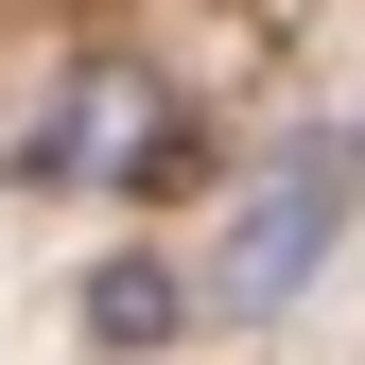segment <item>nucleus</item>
Returning <instances> with one entry per match:
<instances>
[{
  "label": "nucleus",
  "instance_id": "obj_1",
  "mask_svg": "<svg viewBox=\"0 0 365 365\" xmlns=\"http://www.w3.org/2000/svg\"><path fill=\"white\" fill-rule=\"evenodd\" d=\"M331 226H348V157H331V140H296V157L244 192V226H226V261H209V313H296V279L331 261Z\"/></svg>",
  "mask_w": 365,
  "mask_h": 365
},
{
  "label": "nucleus",
  "instance_id": "obj_2",
  "mask_svg": "<svg viewBox=\"0 0 365 365\" xmlns=\"http://www.w3.org/2000/svg\"><path fill=\"white\" fill-rule=\"evenodd\" d=\"M53 174H87V192H157V174H174V105H157L140 70H87V87H70Z\"/></svg>",
  "mask_w": 365,
  "mask_h": 365
},
{
  "label": "nucleus",
  "instance_id": "obj_3",
  "mask_svg": "<svg viewBox=\"0 0 365 365\" xmlns=\"http://www.w3.org/2000/svg\"><path fill=\"white\" fill-rule=\"evenodd\" d=\"M157 331H192V279L174 261H105L87 279V348H157Z\"/></svg>",
  "mask_w": 365,
  "mask_h": 365
},
{
  "label": "nucleus",
  "instance_id": "obj_4",
  "mask_svg": "<svg viewBox=\"0 0 365 365\" xmlns=\"http://www.w3.org/2000/svg\"><path fill=\"white\" fill-rule=\"evenodd\" d=\"M348 192H365V140H348Z\"/></svg>",
  "mask_w": 365,
  "mask_h": 365
}]
</instances>
